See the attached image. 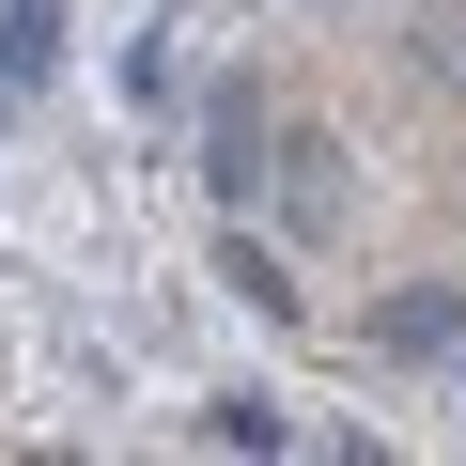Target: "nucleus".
<instances>
[{
  "label": "nucleus",
  "instance_id": "obj_1",
  "mask_svg": "<svg viewBox=\"0 0 466 466\" xmlns=\"http://www.w3.org/2000/svg\"><path fill=\"white\" fill-rule=\"evenodd\" d=\"M265 171H280V109L233 78V94L202 109V187H218V202H265Z\"/></svg>",
  "mask_w": 466,
  "mask_h": 466
},
{
  "label": "nucleus",
  "instance_id": "obj_2",
  "mask_svg": "<svg viewBox=\"0 0 466 466\" xmlns=\"http://www.w3.org/2000/svg\"><path fill=\"white\" fill-rule=\"evenodd\" d=\"M218 280H233V296H249L265 327H296V311H311V296H296V265H280V249H265V233H249V202H218Z\"/></svg>",
  "mask_w": 466,
  "mask_h": 466
},
{
  "label": "nucleus",
  "instance_id": "obj_3",
  "mask_svg": "<svg viewBox=\"0 0 466 466\" xmlns=\"http://www.w3.org/2000/svg\"><path fill=\"white\" fill-rule=\"evenodd\" d=\"M373 342H389V358H435V342H466V280H404V296L373 311Z\"/></svg>",
  "mask_w": 466,
  "mask_h": 466
},
{
  "label": "nucleus",
  "instance_id": "obj_4",
  "mask_svg": "<svg viewBox=\"0 0 466 466\" xmlns=\"http://www.w3.org/2000/svg\"><path fill=\"white\" fill-rule=\"evenodd\" d=\"M202 451H296V420H280V389H218L202 420H187Z\"/></svg>",
  "mask_w": 466,
  "mask_h": 466
},
{
  "label": "nucleus",
  "instance_id": "obj_5",
  "mask_svg": "<svg viewBox=\"0 0 466 466\" xmlns=\"http://www.w3.org/2000/svg\"><path fill=\"white\" fill-rule=\"evenodd\" d=\"M0 78H63V0H0Z\"/></svg>",
  "mask_w": 466,
  "mask_h": 466
},
{
  "label": "nucleus",
  "instance_id": "obj_6",
  "mask_svg": "<svg viewBox=\"0 0 466 466\" xmlns=\"http://www.w3.org/2000/svg\"><path fill=\"white\" fill-rule=\"evenodd\" d=\"M327 156H342V140H327V125H296V140H280V171H265V187H280V202H296V218H342V171H327Z\"/></svg>",
  "mask_w": 466,
  "mask_h": 466
},
{
  "label": "nucleus",
  "instance_id": "obj_7",
  "mask_svg": "<svg viewBox=\"0 0 466 466\" xmlns=\"http://www.w3.org/2000/svg\"><path fill=\"white\" fill-rule=\"evenodd\" d=\"M451 389H466V342H451Z\"/></svg>",
  "mask_w": 466,
  "mask_h": 466
},
{
  "label": "nucleus",
  "instance_id": "obj_8",
  "mask_svg": "<svg viewBox=\"0 0 466 466\" xmlns=\"http://www.w3.org/2000/svg\"><path fill=\"white\" fill-rule=\"evenodd\" d=\"M0 94H16V78H0Z\"/></svg>",
  "mask_w": 466,
  "mask_h": 466
}]
</instances>
